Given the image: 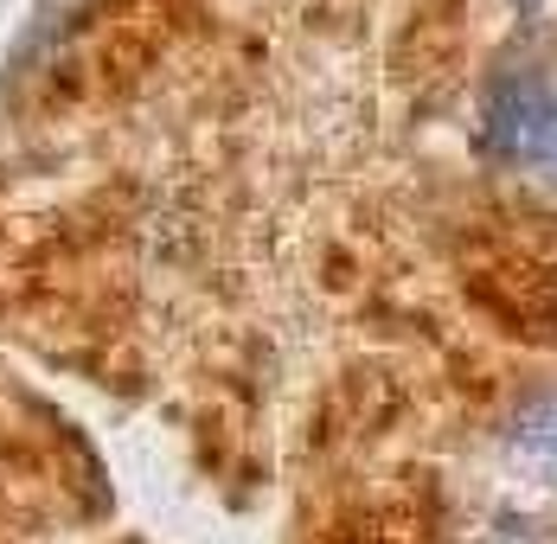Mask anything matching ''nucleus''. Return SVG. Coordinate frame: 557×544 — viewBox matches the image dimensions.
I'll return each mask as SVG.
<instances>
[{
    "mask_svg": "<svg viewBox=\"0 0 557 544\" xmlns=\"http://www.w3.org/2000/svg\"><path fill=\"white\" fill-rule=\"evenodd\" d=\"M487 148L506 166L557 186V84L545 77H506L487 97Z\"/></svg>",
    "mask_w": 557,
    "mask_h": 544,
    "instance_id": "f257e3e1",
    "label": "nucleus"
},
{
    "mask_svg": "<svg viewBox=\"0 0 557 544\" xmlns=\"http://www.w3.org/2000/svg\"><path fill=\"white\" fill-rule=\"evenodd\" d=\"M512 455H519L532 474L557 481V397H539V404H525V410L512 417Z\"/></svg>",
    "mask_w": 557,
    "mask_h": 544,
    "instance_id": "f03ea898",
    "label": "nucleus"
}]
</instances>
